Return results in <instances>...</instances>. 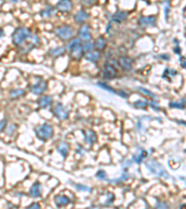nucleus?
<instances>
[{
  "instance_id": "1",
  "label": "nucleus",
  "mask_w": 186,
  "mask_h": 209,
  "mask_svg": "<svg viewBox=\"0 0 186 209\" xmlns=\"http://www.w3.org/2000/svg\"><path fill=\"white\" fill-rule=\"evenodd\" d=\"M82 40L80 38L74 37L71 40L68 41L66 45V49L67 52L69 53L70 57L75 60H79L84 57V50H83V46H82Z\"/></svg>"
},
{
  "instance_id": "29",
  "label": "nucleus",
  "mask_w": 186,
  "mask_h": 209,
  "mask_svg": "<svg viewBox=\"0 0 186 209\" xmlns=\"http://www.w3.org/2000/svg\"><path fill=\"white\" fill-rule=\"evenodd\" d=\"M17 128H18V126L16 124H10V126H7L6 127V134L7 136H11L15 131L17 130Z\"/></svg>"
},
{
  "instance_id": "7",
  "label": "nucleus",
  "mask_w": 186,
  "mask_h": 209,
  "mask_svg": "<svg viewBox=\"0 0 186 209\" xmlns=\"http://www.w3.org/2000/svg\"><path fill=\"white\" fill-rule=\"evenodd\" d=\"M145 166L149 169V171H151L154 175L159 176V177H167L168 176L165 168L163 167V166L160 165L156 160L151 159L149 161H147L145 163Z\"/></svg>"
},
{
  "instance_id": "46",
  "label": "nucleus",
  "mask_w": 186,
  "mask_h": 209,
  "mask_svg": "<svg viewBox=\"0 0 186 209\" xmlns=\"http://www.w3.org/2000/svg\"><path fill=\"white\" fill-rule=\"evenodd\" d=\"M9 1H10V3L16 4V3H18V2H19V0H9Z\"/></svg>"
},
{
  "instance_id": "35",
  "label": "nucleus",
  "mask_w": 186,
  "mask_h": 209,
  "mask_svg": "<svg viewBox=\"0 0 186 209\" xmlns=\"http://www.w3.org/2000/svg\"><path fill=\"white\" fill-rule=\"evenodd\" d=\"M84 7H91L95 4L96 0H80Z\"/></svg>"
},
{
  "instance_id": "11",
  "label": "nucleus",
  "mask_w": 186,
  "mask_h": 209,
  "mask_svg": "<svg viewBox=\"0 0 186 209\" xmlns=\"http://www.w3.org/2000/svg\"><path fill=\"white\" fill-rule=\"evenodd\" d=\"M138 25L142 28L147 27H154L156 25V18L151 15V16H141L138 19Z\"/></svg>"
},
{
  "instance_id": "39",
  "label": "nucleus",
  "mask_w": 186,
  "mask_h": 209,
  "mask_svg": "<svg viewBox=\"0 0 186 209\" xmlns=\"http://www.w3.org/2000/svg\"><path fill=\"white\" fill-rule=\"evenodd\" d=\"M159 59L161 60H169V55H168V54H161V55L158 56Z\"/></svg>"
},
{
  "instance_id": "22",
  "label": "nucleus",
  "mask_w": 186,
  "mask_h": 209,
  "mask_svg": "<svg viewBox=\"0 0 186 209\" xmlns=\"http://www.w3.org/2000/svg\"><path fill=\"white\" fill-rule=\"evenodd\" d=\"M57 151L58 152L61 154L63 158H66L69 154V152H70V146L67 142H64V141H61L58 144L57 146Z\"/></svg>"
},
{
  "instance_id": "12",
  "label": "nucleus",
  "mask_w": 186,
  "mask_h": 209,
  "mask_svg": "<svg viewBox=\"0 0 186 209\" xmlns=\"http://www.w3.org/2000/svg\"><path fill=\"white\" fill-rule=\"evenodd\" d=\"M55 9L63 13L71 12L74 10V3L72 0H59L56 3Z\"/></svg>"
},
{
  "instance_id": "34",
  "label": "nucleus",
  "mask_w": 186,
  "mask_h": 209,
  "mask_svg": "<svg viewBox=\"0 0 186 209\" xmlns=\"http://www.w3.org/2000/svg\"><path fill=\"white\" fill-rule=\"evenodd\" d=\"M96 177L100 180H105L106 177H107V174H106V172L104 171V170L102 169V170H99V171L96 173Z\"/></svg>"
},
{
  "instance_id": "27",
  "label": "nucleus",
  "mask_w": 186,
  "mask_h": 209,
  "mask_svg": "<svg viewBox=\"0 0 186 209\" xmlns=\"http://www.w3.org/2000/svg\"><path fill=\"white\" fill-rule=\"evenodd\" d=\"M133 105L135 108H137V109L145 110L146 108L149 106V102L145 99H139V100H136V102L133 103Z\"/></svg>"
},
{
  "instance_id": "47",
  "label": "nucleus",
  "mask_w": 186,
  "mask_h": 209,
  "mask_svg": "<svg viewBox=\"0 0 186 209\" xmlns=\"http://www.w3.org/2000/svg\"><path fill=\"white\" fill-rule=\"evenodd\" d=\"M181 124H183V125H186V122H180Z\"/></svg>"
},
{
  "instance_id": "32",
  "label": "nucleus",
  "mask_w": 186,
  "mask_h": 209,
  "mask_svg": "<svg viewBox=\"0 0 186 209\" xmlns=\"http://www.w3.org/2000/svg\"><path fill=\"white\" fill-rule=\"evenodd\" d=\"M82 46H83L84 52H88V51H89V50L94 49V45H93V42H91V41L83 42Z\"/></svg>"
},
{
  "instance_id": "18",
  "label": "nucleus",
  "mask_w": 186,
  "mask_h": 209,
  "mask_svg": "<svg viewBox=\"0 0 186 209\" xmlns=\"http://www.w3.org/2000/svg\"><path fill=\"white\" fill-rule=\"evenodd\" d=\"M42 192H43L42 184L40 182H38V181H35L32 185V187L30 188L28 193L32 198H39L42 195Z\"/></svg>"
},
{
  "instance_id": "40",
  "label": "nucleus",
  "mask_w": 186,
  "mask_h": 209,
  "mask_svg": "<svg viewBox=\"0 0 186 209\" xmlns=\"http://www.w3.org/2000/svg\"><path fill=\"white\" fill-rule=\"evenodd\" d=\"M27 208L31 209V208H40V205L39 204H37V203H32L30 205L27 206Z\"/></svg>"
},
{
  "instance_id": "23",
  "label": "nucleus",
  "mask_w": 186,
  "mask_h": 209,
  "mask_svg": "<svg viewBox=\"0 0 186 209\" xmlns=\"http://www.w3.org/2000/svg\"><path fill=\"white\" fill-rule=\"evenodd\" d=\"M54 10H55V7H53L51 5H46L43 10H40L39 14L40 16L43 18V19H46V20H49L52 17L53 15V12H54Z\"/></svg>"
},
{
  "instance_id": "38",
  "label": "nucleus",
  "mask_w": 186,
  "mask_h": 209,
  "mask_svg": "<svg viewBox=\"0 0 186 209\" xmlns=\"http://www.w3.org/2000/svg\"><path fill=\"white\" fill-rule=\"evenodd\" d=\"M149 106H151V107L153 108V109H154V110H156V111H157V110L159 109L158 104H157L156 102H154V99H153V102H149Z\"/></svg>"
},
{
  "instance_id": "26",
  "label": "nucleus",
  "mask_w": 186,
  "mask_h": 209,
  "mask_svg": "<svg viewBox=\"0 0 186 209\" xmlns=\"http://www.w3.org/2000/svg\"><path fill=\"white\" fill-rule=\"evenodd\" d=\"M97 86L100 88V89H103L107 92H110V93H113V94H116V90L111 87L110 85H108L107 83L105 82H98L97 83Z\"/></svg>"
},
{
  "instance_id": "43",
  "label": "nucleus",
  "mask_w": 186,
  "mask_h": 209,
  "mask_svg": "<svg viewBox=\"0 0 186 209\" xmlns=\"http://www.w3.org/2000/svg\"><path fill=\"white\" fill-rule=\"evenodd\" d=\"M174 52L175 53H177V54H180L181 53V48H180V46H176V48L174 49Z\"/></svg>"
},
{
  "instance_id": "15",
  "label": "nucleus",
  "mask_w": 186,
  "mask_h": 209,
  "mask_svg": "<svg viewBox=\"0 0 186 209\" xmlns=\"http://www.w3.org/2000/svg\"><path fill=\"white\" fill-rule=\"evenodd\" d=\"M83 58L87 61H89V63L96 64L100 61V58H102V52H100L96 49H92L88 52H85Z\"/></svg>"
},
{
  "instance_id": "16",
  "label": "nucleus",
  "mask_w": 186,
  "mask_h": 209,
  "mask_svg": "<svg viewBox=\"0 0 186 209\" xmlns=\"http://www.w3.org/2000/svg\"><path fill=\"white\" fill-rule=\"evenodd\" d=\"M53 97L50 95H42L41 97L38 98L37 99V105L39 106L41 109H48L53 105Z\"/></svg>"
},
{
  "instance_id": "31",
  "label": "nucleus",
  "mask_w": 186,
  "mask_h": 209,
  "mask_svg": "<svg viewBox=\"0 0 186 209\" xmlns=\"http://www.w3.org/2000/svg\"><path fill=\"white\" fill-rule=\"evenodd\" d=\"M169 107L171 108H176V109H184L185 108V103L184 102H171L169 103Z\"/></svg>"
},
{
  "instance_id": "20",
  "label": "nucleus",
  "mask_w": 186,
  "mask_h": 209,
  "mask_svg": "<svg viewBox=\"0 0 186 209\" xmlns=\"http://www.w3.org/2000/svg\"><path fill=\"white\" fill-rule=\"evenodd\" d=\"M54 202L58 207H63L71 203V199L64 194H58L54 198Z\"/></svg>"
},
{
  "instance_id": "3",
  "label": "nucleus",
  "mask_w": 186,
  "mask_h": 209,
  "mask_svg": "<svg viewBox=\"0 0 186 209\" xmlns=\"http://www.w3.org/2000/svg\"><path fill=\"white\" fill-rule=\"evenodd\" d=\"M54 34L61 41L68 42L75 37V30L70 24H61L54 29Z\"/></svg>"
},
{
  "instance_id": "19",
  "label": "nucleus",
  "mask_w": 186,
  "mask_h": 209,
  "mask_svg": "<svg viewBox=\"0 0 186 209\" xmlns=\"http://www.w3.org/2000/svg\"><path fill=\"white\" fill-rule=\"evenodd\" d=\"M93 45H94V49H96L100 52H103L107 48V40H106V38L103 35L99 36L94 40Z\"/></svg>"
},
{
  "instance_id": "30",
  "label": "nucleus",
  "mask_w": 186,
  "mask_h": 209,
  "mask_svg": "<svg viewBox=\"0 0 186 209\" xmlns=\"http://www.w3.org/2000/svg\"><path fill=\"white\" fill-rule=\"evenodd\" d=\"M177 74H178V72L176 71L175 69H168V68H167L165 71H164V73H163L162 77H163V78H166V77H168V76H175Z\"/></svg>"
},
{
  "instance_id": "4",
  "label": "nucleus",
  "mask_w": 186,
  "mask_h": 209,
  "mask_svg": "<svg viewBox=\"0 0 186 209\" xmlns=\"http://www.w3.org/2000/svg\"><path fill=\"white\" fill-rule=\"evenodd\" d=\"M35 133L37 138L42 141H46L50 139L54 135V128L49 123H43L35 128Z\"/></svg>"
},
{
  "instance_id": "5",
  "label": "nucleus",
  "mask_w": 186,
  "mask_h": 209,
  "mask_svg": "<svg viewBox=\"0 0 186 209\" xmlns=\"http://www.w3.org/2000/svg\"><path fill=\"white\" fill-rule=\"evenodd\" d=\"M51 113L56 118L61 121L67 120L70 115L69 109H67L61 102H56L55 104H53L51 108Z\"/></svg>"
},
{
  "instance_id": "33",
  "label": "nucleus",
  "mask_w": 186,
  "mask_h": 209,
  "mask_svg": "<svg viewBox=\"0 0 186 209\" xmlns=\"http://www.w3.org/2000/svg\"><path fill=\"white\" fill-rule=\"evenodd\" d=\"M75 187L81 191H91V188L88 187L86 185H82V184H75Z\"/></svg>"
},
{
  "instance_id": "10",
  "label": "nucleus",
  "mask_w": 186,
  "mask_h": 209,
  "mask_svg": "<svg viewBox=\"0 0 186 209\" xmlns=\"http://www.w3.org/2000/svg\"><path fill=\"white\" fill-rule=\"evenodd\" d=\"M118 65L119 68L124 72H130L133 69L134 60L132 58H130L128 55H122L118 59Z\"/></svg>"
},
{
  "instance_id": "8",
  "label": "nucleus",
  "mask_w": 186,
  "mask_h": 209,
  "mask_svg": "<svg viewBox=\"0 0 186 209\" xmlns=\"http://www.w3.org/2000/svg\"><path fill=\"white\" fill-rule=\"evenodd\" d=\"M29 90L36 96H42L44 93L48 90V82L44 79L37 80L35 83L31 85L29 87Z\"/></svg>"
},
{
  "instance_id": "24",
  "label": "nucleus",
  "mask_w": 186,
  "mask_h": 209,
  "mask_svg": "<svg viewBox=\"0 0 186 209\" xmlns=\"http://www.w3.org/2000/svg\"><path fill=\"white\" fill-rule=\"evenodd\" d=\"M26 95V90L23 88H13L10 91V99H18Z\"/></svg>"
},
{
  "instance_id": "28",
  "label": "nucleus",
  "mask_w": 186,
  "mask_h": 209,
  "mask_svg": "<svg viewBox=\"0 0 186 209\" xmlns=\"http://www.w3.org/2000/svg\"><path fill=\"white\" fill-rule=\"evenodd\" d=\"M137 89H138V91H140L141 93H142V94L145 95L146 97H149V98H151L152 99H156V94H154V92H152V91H151L150 89H148V88H142V87H138Z\"/></svg>"
},
{
  "instance_id": "45",
  "label": "nucleus",
  "mask_w": 186,
  "mask_h": 209,
  "mask_svg": "<svg viewBox=\"0 0 186 209\" xmlns=\"http://www.w3.org/2000/svg\"><path fill=\"white\" fill-rule=\"evenodd\" d=\"M3 35H4V31H3L2 28H0V38H1Z\"/></svg>"
},
{
  "instance_id": "44",
  "label": "nucleus",
  "mask_w": 186,
  "mask_h": 209,
  "mask_svg": "<svg viewBox=\"0 0 186 209\" xmlns=\"http://www.w3.org/2000/svg\"><path fill=\"white\" fill-rule=\"evenodd\" d=\"M156 207H162V208H165V207H167V205H164V204H157V205H156Z\"/></svg>"
},
{
  "instance_id": "42",
  "label": "nucleus",
  "mask_w": 186,
  "mask_h": 209,
  "mask_svg": "<svg viewBox=\"0 0 186 209\" xmlns=\"http://www.w3.org/2000/svg\"><path fill=\"white\" fill-rule=\"evenodd\" d=\"M168 13H169V6H166V7H165V15H166V18H168Z\"/></svg>"
},
{
  "instance_id": "21",
  "label": "nucleus",
  "mask_w": 186,
  "mask_h": 209,
  "mask_svg": "<svg viewBox=\"0 0 186 209\" xmlns=\"http://www.w3.org/2000/svg\"><path fill=\"white\" fill-rule=\"evenodd\" d=\"M84 138H85V141L89 145H93L95 144L97 141V135L93 130L91 129H88V130H85L84 131Z\"/></svg>"
},
{
  "instance_id": "2",
  "label": "nucleus",
  "mask_w": 186,
  "mask_h": 209,
  "mask_svg": "<svg viewBox=\"0 0 186 209\" xmlns=\"http://www.w3.org/2000/svg\"><path fill=\"white\" fill-rule=\"evenodd\" d=\"M31 35H32L31 30L25 26H20L16 28L11 35V40L13 45L19 49L20 46L24 45L28 41Z\"/></svg>"
},
{
  "instance_id": "13",
  "label": "nucleus",
  "mask_w": 186,
  "mask_h": 209,
  "mask_svg": "<svg viewBox=\"0 0 186 209\" xmlns=\"http://www.w3.org/2000/svg\"><path fill=\"white\" fill-rule=\"evenodd\" d=\"M128 17V12L125 10H117L111 16L110 21L113 24H121V23L127 21Z\"/></svg>"
},
{
  "instance_id": "17",
  "label": "nucleus",
  "mask_w": 186,
  "mask_h": 209,
  "mask_svg": "<svg viewBox=\"0 0 186 209\" xmlns=\"http://www.w3.org/2000/svg\"><path fill=\"white\" fill-rule=\"evenodd\" d=\"M66 52H67L66 46H59L50 49L49 50V55L53 59H58L60 57L64 56Z\"/></svg>"
},
{
  "instance_id": "9",
  "label": "nucleus",
  "mask_w": 186,
  "mask_h": 209,
  "mask_svg": "<svg viewBox=\"0 0 186 209\" xmlns=\"http://www.w3.org/2000/svg\"><path fill=\"white\" fill-rule=\"evenodd\" d=\"M77 36L82 40V42H88L92 40L91 28L88 23H84V24L80 25V27L77 30Z\"/></svg>"
},
{
  "instance_id": "25",
  "label": "nucleus",
  "mask_w": 186,
  "mask_h": 209,
  "mask_svg": "<svg viewBox=\"0 0 186 209\" xmlns=\"http://www.w3.org/2000/svg\"><path fill=\"white\" fill-rule=\"evenodd\" d=\"M147 155H148V152H147L145 150H141L139 153L133 154L132 160L136 163V164H141V163L143 161V159L147 157Z\"/></svg>"
},
{
  "instance_id": "41",
  "label": "nucleus",
  "mask_w": 186,
  "mask_h": 209,
  "mask_svg": "<svg viewBox=\"0 0 186 209\" xmlns=\"http://www.w3.org/2000/svg\"><path fill=\"white\" fill-rule=\"evenodd\" d=\"M180 63H181V66L182 68H186V60H185V58H181Z\"/></svg>"
},
{
  "instance_id": "36",
  "label": "nucleus",
  "mask_w": 186,
  "mask_h": 209,
  "mask_svg": "<svg viewBox=\"0 0 186 209\" xmlns=\"http://www.w3.org/2000/svg\"><path fill=\"white\" fill-rule=\"evenodd\" d=\"M116 94H117L119 97L124 98V99H128V92H126L125 90H123V89H118V90H116Z\"/></svg>"
},
{
  "instance_id": "6",
  "label": "nucleus",
  "mask_w": 186,
  "mask_h": 209,
  "mask_svg": "<svg viewBox=\"0 0 186 209\" xmlns=\"http://www.w3.org/2000/svg\"><path fill=\"white\" fill-rule=\"evenodd\" d=\"M118 74L117 67L110 63L109 61H105L104 64L103 65L102 69V75L105 80H112L114 79Z\"/></svg>"
},
{
  "instance_id": "37",
  "label": "nucleus",
  "mask_w": 186,
  "mask_h": 209,
  "mask_svg": "<svg viewBox=\"0 0 186 209\" xmlns=\"http://www.w3.org/2000/svg\"><path fill=\"white\" fill-rule=\"evenodd\" d=\"M6 127H7V119L3 118L0 121V133H1L4 129H6Z\"/></svg>"
},
{
  "instance_id": "14",
  "label": "nucleus",
  "mask_w": 186,
  "mask_h": 209,
  "mask_svg": "<svg viewBox=\"0 0 186 209\" xmlns=\"http://www.w3.org/2000/svg\"><path fill=\"white\" fill-rule=\"evenodd\" d=\"M90 15L86 10H79L75 15H74V21L76 24L82 25L84 23H87V21L89 20Z\"/></svg>"
}]
</instances>
